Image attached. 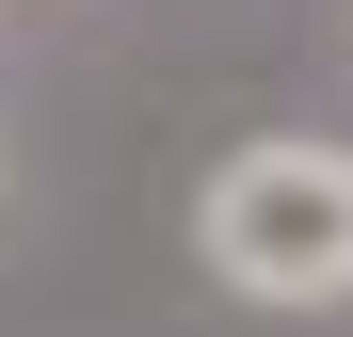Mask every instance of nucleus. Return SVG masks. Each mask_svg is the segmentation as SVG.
Masks as SVG:
<instances>
[{"instance_id":"nucleus-1","label":"nucleus","mask_w":353,"mask_h":337,"mask_svg":"<svg viewBox=\"0 0 353 337\" xmlns=\"http://www.w3.org/2000/svg\"><path fill=\"white\" fill-rule=\"evenodd\" d=\"M193 257H209L225 305H273V321L353 305V145H321V129L225 145L209 193H193Z\"/></svg>"}]
</instances>
